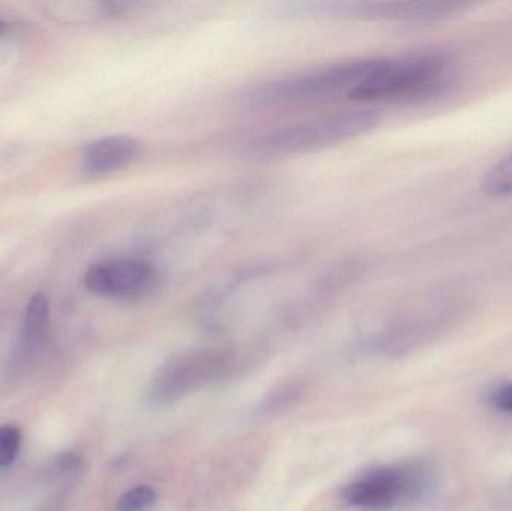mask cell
I'll return each instance as SVG.
<instances>
[{
	"instance_id": "cell-7",
	"label": "cell",
	"mask_w": 512,
	"mask_h": 511,
	"mask_svg": "<svg viewBox=\"0 0 512 511\" xmlns=\"http://www.w3.org/2000/svg\"><path fill=\"white\" fill-rule=\"evenodd\" d=\"M468 5L459 2H370L360 3L358 12L363 17L402 23H438L462 14Z\"/></svg>"
},
{
	"instance_id": "cell-3",
	"label": "cell",
	"mask_w": 512,
	"mask_h": 511,
	"mask_svg": "<svg viewBox=\"0 0 512 511\" xmlns=\"http://www.w3.org/2000/svg\"><path fill=\"white\" fill-rule=\"evenodd\" d=\"M436 486L435 471L423 462L388 465L363 474L346 486L343 501L352 509L390 511L421 503Z\"/></svg>"
},
{
	"instance_id": "cell-10",
	"label": "cell",
	"mask_w": 512,
	"mask_h": 511,
	"mask_svg": "<svg viewBox=\"0 0 512 511\" xmlns=\"http://www.w3.org/2000/svg\"><path fill=\"white\" fill-rule=\"evenodd\" d=\"M483 191L492 198L512 197V150L487 171Z\"/></svg>"
},
{
	"instance_id": "cell-12",
	"label": "cell",
	"mask_w": 512,
	"mask_h": 511,
	"mask_svg": "<svg viewBox=\"0 0 512 511\" xmlns=\"http://www.w3.org/2000/svg\"><path fill=\"white\" fill-rule=\"evenodd\" d=\"M21 447V434L15 426L0 428V468L9 467L17 459Z\"/></svg>"
},
{
	"instance_id": "cell-6",
	"label": "cell",
	"mask_w": 512,
	"mask_h": 511,
	"mask_svg": "<svg viewBox=\"0 0 512 511\" xmlns=\"http://www.w3.org/2000/svg\"><path fill=\"white\" fill-rule=\"evenodd\" d=\"M158 282V273L149 261L114 258L99 261L87 269L84 284L96 296L108 299H138Z\"/></svg>"
},
{
	"instance_id": "cell-4",
	"label": "cell",
	"mask_w": 512,
	"mask_h": 511,
	"mask_svg": "<svg viewBox=\"0 0 512 511\" xmlns=\"http://www.w3.org/2000/svg\"><path fill=\"white\" fill-rule=\"evenodd\" d=\"M381 63L382 59L340 63L330 68L319 69L312 74L265 84L249 96L256 104H277V102L324 98V96L342 92H348V95H351L378 71Z\"/></svg>"
},
{
	"instance_id": "cell-5",
	"label": "cell",
	"mask_w": 512,
	"mask_h": 511,
	"mask_svg": "<svg viewBox=\"0 0 512 511\" xmlns=\"http://www.w3.org/2000/svg\"><path fill=\"white\" fill-rule=\"evenodd\" d=\"M230 365L224 351L198 350L180 354L159 368L153 378L152 399L170 404L219 380Z\"/></svg>"
},
{
	"instance_id": "cell-13",
	"label": "cell",
	"mask_w": 512,
	"mask_h": 511,
	"mask_svg": "<svg viewBox=\"0 0 512 511\" xmlns=\"http://www.w3.org/2000/svg\"><path fill=\"white\" fill-rule=\"evenodd\" d=\"M489 402L493 408L501 413L512 414V383L495 387L489 393Z\"/></svg>"
},
{
	"instance_id": "cell-8",
	"label": "cell",
	"mask_w": 512,
	"mask_h": 511,
	"mask_svg": "<svg viewBox=\"0 0 512 511\" xmlns=\"http://www.w3.org/2000/svg\"><path fill=\"white\" fill-rule=\"evenodd\" d=\"M50 324V303L44 294L38 293L32 296L24 311L23 323H21L20 336L12 353L9 369L11 375L20 374L24 366L32 362L38 354L39 348L44 344L45 336Z\"/></svg>"
},
{
	"instance_id": "cell-1",
	"label": "cell",
	"mask_w": 512,
	"mask_h": 511,
	"mask_svg": "<svg viewBox=\"0 0 512 511\" xmlns=\"http://www.w3.org/2000/svg\"><path fill=\"white\" fill-rule=\"evenodd\" d=\"M450 75V59L444 54L382 59L378 71L349 96L358 102L412 101L439 92Z\"/></svg>"
},
{
	"instance_id": "cell-14",
	"label": "cell",
	"mask_w": 512,
	"mask_h": 511,
	"mask_svg": "<svg viewBox=\"0 0 512 511\" xmlns=\"http://www.w3.org/2000/svg\"><path fill=\"white\" fill-rule=\"evenodd\" d=\"M6 32V23L5 21L0 20V36Z\"/></svg>"
},
{
	"instance_id": "cell-9",
	"label": "cell",
	"mask_w": 512,
	"mask_h": 511,
	"mask_svg": "<svg viewBox=\"0 0 512 511\" xmlns=\"http://www.w3.org/2000/svg\"><path fill=\"white\" fill-rule=\"evenodd\" d=\"M138 152V143L126 135H114L95 141L83 156L84 170L93 176L114 173L128 167Z\"/></svg>"
},
{
	"instance_id": "cell-2",
	"label": "cell",
	"mask_w": 512,
	"mask_h": 511,
	"mask_svg": "<svg viewBox=\"0 0 512 511\" xmlns=\"http://www.w3.org/2000/svg\"><path fill=\"white\" fill-rule=\"evenodd\" d=\"M379 116L370 110H349L277 129L255 141L258 158H286L325 149L361 137L378 125Z\"/></svg>"
},
{
	"instance_id": "cell-11",
	"label": "cell",
	"mask_w": 512,
	"mask_h": 511,
	"mask_svg": "<svg viewBox=\"0 0 512 511\" xmlns=\"http://www.w3.org/2000/svg\"><path fill=\"white\" fill-rule=\"evenodd\" d=\"M155 501L156 492L150 486H137L120 498L116 511H147Z\"/></svg>"
}]
</instances>
